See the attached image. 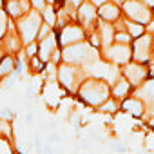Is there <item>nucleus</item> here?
I'll use <instances>...</instances> for the list:
<instances>
[{
  "label": "nucleus",
  "mask_w": 154,
  "mask_h": 154,
  "mask_svg": "<svg viewBox=\"0 0 154 154\" xmlns=\"http://www.w3.org/2000/svg\"><path fill=\"white\" fill-rule=\"evenodd\" d=\"M122 13L127 20L138 22V24H149L154 18V13L149 6H145L141 0H127L122 4Z\"/></svg>",
  "instance_id": "6"
},
{
  "label": "nucleus",
  "mask_w": 154,
  "mask_h": 154,
  "mask_svg": "<svg viewBox=\"0 0 154 154\" xmlns=\"http://www.w3.org/2000/svg\"><path fill=\"white\" fill-rule=\"evenodd\" d=\"M15 154H22V152H18V150H15Z\"/></svg>",
  "instance_id": "43"
},
{
  "label": "nucleus",
  "mask_w": 154,
  "mask_h": 154,
  "mask_svg": "<svg viewBox=\"0 0 154 154\" xmlns=\"http://www.w3.org/2000/svg\"><path fill=\"white\" fill-rule=\"evenodd\" d=\"M96 60H100V49L91 45L89 40H84V42H78V44L62 47V62H65V63L89 67Z\"/></svg>",
  "instance_id": "2"
},
{
  "label": "nucleus",
  "mask_w": 154,
  "mask_h": 154,
  "mask_svg": "<svg viewBox=\"0 0 154 154\" xmlns=\"http://www.w3.org/2000/svg\"><path fill=\"white\" fill-rule=\"evenodd\" d=\"M89 2H91V4H94L96 8H100L102 4H105V2H111V0H89Z\"/></svg>",
  "instance_id": "37"
},
{
  "label": "nucleus",
  "mask_w": 154,
  "mask_h": 154,
  "mask_svg": "<svg viewBox=\"0 0 154 154\" xmlns=\"http://www.w3.org/2000/svg\"><path fill=\"white\" fill-rule=\"evenodd\" d=\"M100 58L116 65V67H122V65H125L132 60V47L127 45V44H116L114 42L109 47L100 49Z\"/></svg>",
  "instance_id": "7"
},
{
  "label": "nucleus",
  "mask_w": 154,
  "mask_h": 154,
  "mask_svg": "<svg viewBox=\"0 0 154 154\" xmlns=\"http://www.w3.org/2000/svg\"><path fill=\"white\" fill-rule=\"evenodd\" d=\"M60 2H63V0H58V4H60Z\"/></svg>",
  "instance_id": "45"
},
{
  "label": "nucleus",
  "mask_w": 154,
  "mask_h": 154,
  "mask_svg": "<svg viewBox=\"0 0 154 154\" xmlns=\"http://www.w3.org/2000/svg\"><path fill=\"white\" fill-rule=\"evenodd\" d=\"M42 154H54V150H53L51 143H47V145H42Z\"/></svg>",
  "instance_id": "34"
},
{
  "label": "nucleus",
  "mask_w": 154,
  "mask_h": 154,
  "mask_svg": "<svg viewBox=\"0 0 154 154\" xmlns=\"http://www.w3.org/2000/svg\"><path fill=\"white\" fill-rule=\"evenodd\" d=\"M76 96L85 105H89L93 109H98L103 102H107L111 98V84L98 78V76H87L82 82Z\"/></svg>",
  "instance_id": "1"
},
{
  "label": "nucleus",
  "mask_w": 154,
  "mask_h": 154,
  "mask_svg": "<svg viewBox=\"0 0 154 154\" xmlns=\"http://www.w3.org/2000/svg\"><path fill=\"white\" fill-rule=\"evenodd\" d=\"M123 2H127V0H122V4H123Z\"/></svg>",
  "instance_id": "44"
},
{
  "label": "nucleus",
  "mask_w": 154,
  "mask_h": 154,
  "mask_svg": "<svg viewBox=\"0 0 154 154\" xmlns=\"http://www.w3.org/2000/svg\"><path fill=\"white\" fill-rule=\"evenodd\" d=\"M4 4H6V0H0V9H4Z\"/></svg>",
  "instance_id": "42"
},
{
  "label": "nucleus",
  "mask_w": 154,
  "mask_h": 154,
  "mask_svg": "<svg viewBox=\"0 0 154 154\" xmlns=\"http://www.w3.org/2000/svg\"><path fill=\"white\" fill-rule=\"evenodd\" d=\"M17 67V54H4L0 58V78H4V76L11 74Z\"/></svg>",
  "instance_id": "18"
},
{
  "label": "nucleus",
  "mask_w": 154,
  "mask_h": 154,
  "mask_svg": "<svg viewBox=\"0 0 154 154\" xmlns=\"http://www.w3.org/2000/svg\"><path fill=\"white\" fill-rule=\"evenodd\" d=\"M26 122H27V125H33V122H35V116H33V112H27V116H26Z\"/></svg>",
  "instance_id": "38"
},
{
  "label": "nucleus",
  "mask_w": 154,
  "mask_h": 154,
  "mask_svg": "<svg viewBox=\"0 0 154 154\" xmlns=\"http://www.w3.org/2000/svg\"><path fill=\"white\" fill-rule=\"evenodd\" d=\"M132 91H134V87L123 78V76H120V78L111 85V96H112L114 100H118V102H122V100H125L127 96H131Z\"/></svg>",
  "instance_id": "16"
},
{
  "label": "nucleus",
  "mask_w": 154,
  "mask_h": 154,
  "mask_svg": "<svg viewBox=\"0 0 154 154\" xmlns=\"http://www.w3.org/2000/svg\"><path fill=\"white\" fill-rule=\"evenodd\" d=\"M120 107H122L125 112H129L131 116H134V118H141V116H145V112H147L143 100H140V98L134 96V94H131V96H127L125 100H122V102H120Z\"/></svg>",
  "instance_id": "14"
},
{
  "label": "nucleus",
  "mask_w": 154,
  "mask_h": 154,
  "mask_svg": "<svg viewBox=\"0 0 154 154\" xmlns=\"http://www.w3.org/2000/svg\"><path fill=\"white\" fill-rule=\"evenodd\" d=\"M0 42H2L4 51L8 54H18L20 51H24V42H22V38H20V35H18V31H17V27L13 24V20H11V24L8 27L4 38L0 40Z\"/></svg>",
  "instance_id": "12"
},
{
  "label": "nucleus",
  "mask_w": 154,
  "mask_h": 154,
  "mask_svg": "<svg viewBox=\"0 0 154 154\" xmlns=\"http://www.w3.org/2000/svg\"><path fill=\"white\" fill-rule=\"evenodd\" d=\"M125 31H127V33L132 36V40H134V38H138V36H141V35L145 33V26L125 18Z\"/></svg>",
  "instance_id": "21"
},
{
  "label": "nucleus",
  "mask_w": 154,
  "mask_h": 154,
  "mask_svg": "<svg viewBox=\"0 0 154 154\" xmlns=\"http://www.w3.org/2000/svg\"><path fill=\"white\" fill-rule=\"evenodd\" d=\"M89 76L87 69L82 65H72V63H65L62 62L58 65V84L63 87L65 93L69 94H76L82 85V82Z\"/></svg>",
  "instance_id": "3"
},
{
  "label": "nucleus",
  "mask_w": 154,
  "mask_h": 154,
  "mask_svg": "<svg viewBox=\"0 0 154 154\" xmlns=\"http://www.w3.org/2000/svg\"><path fill=\"white\" fill-rule=\"evenodd\" d=\"M0 118H2V120H6V122H13V120L17 118V114H15V111H13V109L6 107V109H2V111H0Z\"/></svg>",
  "instance_id": "29"
},
{
  "label": "nucleus",
  "mask_w": 154,
  "mask_h": 154,
  "mask_svg": "<svg viewBox=\"0 0 154 154\" xmlns=\"http://www.w3.org/2000/svg\"><path fill=\"white\" fill-rule=\"evenodd\" d=\"M0 136L13 140V125H11V122H6V120L0 118Z\"/></svg>",
  "instance_id": "25"
},
{
  "label": "nucleus",
  "mask_w": 154,
  "mask_h": 154,
  "mask_svg": "<svg viewBox=\"0 0 154 154\" xmlns=\"http://www.w3.org/2000/svg\"><path fill=\"white\" fill-rule=\"evenodd\" d=\"M152 36H154V35H152Z\"/></svg>",
  "instance_id": "47"
},
{
  "label": "nucleus",
  "mask_w": 154,
  "mask_h": 154,
  "mask_svg": "<svg viewBox=\"0 0 154 154\" xmlns=\"http://www.w3.org/2000/svg\"><path fill=\"white\" fill-rule=\"evenodd\" d=\"M111 147H112V149H114L116 152H120V154H123V152H125V147H123L122 143H112Z\"/></svg>",
  "instance_id": "36"
},
{
  "label": "nucleus",
  "mask_w": 154,
  "mask_h": 154,
  "mask_svg": "<svg viewBox=\"0 0 154 154\" xmlns=\"http://www.w3.org/2000/svg\"><path fill=\"white\" fill-rule=\"evenodd\" d=\"M122 17H123V13H122V6L114 4L112 0H111V2L102 4V6L98 8V18L103 20V22H111V24H114V22H116L118 18H122Z\"/></svg>",
  "instance_id": "15"
},
{
  "label": "nucleus",
  "mask_w": 154,
  "mask_h": 154,
  "mask_svg": "<svg viewBox=\"0 0 154 154\" xmlns=\"http://www.w3.org/2000/svg\"><path fill=\"white\" fill-rule=\"evenodd\" d=\"M45 2H47V4H54V6H56V4H58V0H45Z\"/></svg>",
  "instance_id": "41"
},
{
  "label": "nucleus",
  "mask_w": 154,
  "mask_h": 154,
  "mask_svg": "<svg viewBox=\"0 0 154 154\" xmlns=\"http://www.w3.org/2000/svg\"><path fill=\"white\" fill-rule=\"evenodd\" d=\"M96 31H98V35H100V38H102V47H100V49H105V47H109L111 44H114V35H116L114 24L98 20Z\"/></svg>",
  "instance_id": "17"
},
{
  "label": "nucleus",
  "mask_w": 154,
  "mask_h": 154,
  "mask_svg": "<svg viewBox=\"0 0 154 154\" xmlns=\"http://www.w3.org/2000/svg\"><path fill=\"white\" fill-rule=\"evenodd\" d=\"M145 33H150V35H154V18H152L149 24H145Z\"/></svg>",
  "instance_id": "35"
},
{
  "label": "nucleus",
  "mask_w": 154,
  "mask_h": 154,
  "mask_svg": "<svg viewBox=\"0 0 154 154\" xmlns=\"http://www.w3.org/2000/svg\"><path fill=\"white\" fill-rule=\"evenodd\" d=\"M84 2H85V0H63L62 4H65L67 8H71V9H74V11H76V9H78Z\"/></svg>",
  "instance_id": "32"
},
{
  "label": "nucleus",
  "mask_w": 154,
  "mask_h": 154,
  "mask_svg": "<svg viewBox=\"0 0 154 154\" xmlns=\"http://www.w3.org/2000/svg\"><path fill=\"white\" fill-rule=\"evenodd\" d=\"M44 63L53 62L56 65L62 63V47L58 44V33L56 29H53L51 35H47L45 38L38 40V54H36Z\"/></svg>",
  "instance_id": "5"
},
{
  "label": "nucleus",
  "mask_w": 154,
  "mask_h": 154,
  "mask_svg": "<svg viewBox=\"0 0 154 154\" xmlns=\"http://www.w3.org/2000/svg\"><path fill=\"white\" fill-rule=\"evenodd\" d=\"M87 40H89V44L91 45H94V47H102V38H100V35H98V31H93V33H89L87 35Z\"/></svg>",
  "instance_id": "28"
},
{
  "label": "nucleus",
  "mask_w": 154,
  "mask_h": 154,
  "mask_svg": "<svg viewBox=\"0 0 154 154\" xmlns=\"http://www.w3.org/2000/svg\"><path fill=\"white\" fill-rule=\"evenodd\" d=\"M47 6V2L45 0H31V9H35V11H38V13H42V9Z\"/></svg>",
  "instance_id": "31"
},
{
  "label": "nucleus",
  "mask_w": 154,
  "mask_h": 154,
  "mask_svg": "<svg viewBox=\"0 0 154 154\" xmlns=\"http://www.w3.org/2000/svg\"><path fill=\"white\" fill-rule=\"evenodd\" d=\"M120 72H122V76H123V78L134 89L140 87L149 78V76H150V69L147 67V63H140V62H134V60H131L129 63L122 65L120 67Z\"/></svg>",
  "instance_id": "9"
},
{
  "label": "nucleus",
  "mask_w": 154,
  "mask_h": 154,
  "mask_svg": "<svg viewBox=\"0 0 154 154\" xmlns=\"http://www.w3.org/2000/svg\"><path fill=\"white\" fill-rule=\"evenodd\" d=\"M49 143H51V145H54V143H60V134H56V132H51V134H49Z\"/></svg>",
  "instance_id": "33"
},
{
  "label": "nucleus",
  "mask_w": 154,
  "mask_h": 154,
  "mask_svg": "<svg viewBox=\"0 0 154 154\" xmlns=\"http://www.w3.org/2000/svg\"><path fill=\"white\" fill-rule=\"evenodd\" d=\"M51 33H53V27L42 22V26H40V31H38V36H36V40H42V38H45V36H47V35H51Z\"/></svg>",
  "instance_id": "30"
},
{
  "label": "nucleus",
  "mask_w": 154,
  "mask_h": 154,
  "mask_svg": "<svg viewBox=\"0 0 154 154\" xmlns=\"http://www.w3.org/2000/svg\"><path fill=\"white\" fill-rule=\"evenodd\" d=\"M42 22H44V20H42V15H40L38 11H35V9H31L29 13H26V15L20 17L18 20H15V27H17V31H18V35H20V38H22V42H24V45L36 40Z\"/></svg>",
  "instance_id": "4"
},
{
  "label": "nucleus",
  "mask_w": 154,
  "mask_h": 154,
  "mask_svg": "<svg viewBox=\"0 0 154 154\" xmlns=\"http://www.w3.org/2000/svg\"><path fill=\"white\" fill-rule=\"evenodd\" d=\"M44 69H45V63L38 58V56H33V58H27V72L31 76H38V74H44Z\"/></svg>",
  "instance_id": "20"
},
{
  "label": "nucleus",
  "mask_w": 154,
  "mask_h": 154,
  "mask_svg": "<svg viewBox=\"0 0 154 154\" xmlns=\"http://www.w3.org/2000/svg\"><path fill=\"white\" fill-rule=\"evenodd\" d=\"M9 24H11V18L8 17V13H6L4 9H0V40L4 38V35H6Z\"/></svg>",
  "instance_id": "24"
},
{
  "label": "nucleus",
  "mask_w": 154,
  "mask_h": 154,
  "mask_svg": "<svg viewBox=\"0 0 154 154\" xmlns=\"http://www.w3.org/2000/svg\"><path fill=\"white\" fill-rule=\"evenodd\" d=\"M56 33H58V44H60V47H67V45H72V44H78V42L87 40V33H85V29L78 22L65 24Z\"/></svg>",
  "instance_id": "10"
},
{
  "label": "nucleus",
  "mask_w": 154,
  "mask_h": 154,
  "mask_svg": "<svg viewBox=\"0 0 154 154\" xmlns=\"http://www.w3.org/2000/svg\"><path fill=\"white\" fill-rule=\"evenodd\" d=\"M6 54V51H4V45H2V42H0V58H2Z\"/></svg>",
  "instance_id": "40"
},
{
  "label": "nucleus",
  "mask_w": 154,
  "mask_h": 154,
  "mask_svg": "<svg viewBox=\"0 0 154 154\" xmlns=\"http://www.w3.org/2000/svg\"><path fill=\"white\" fill-rule=\"evenodd\" d=\"M0 154H15V145H13V140L0 136Z\"/></svg>",
  "instance_id": "23"
},
{
  "label": "nucleus",
  "mask_w": 154,
  "mask_h": 154,
  "mask_svg": "<svg viewBox=\"0 0 154 154\" xmlns=\"http://www.w3.org/2000/svg\"><path fill=\"white\" fill-rule=\"evenodd\" d=\"M98 20H100L98 18V8L94 4H91L89 0H85V2L76 9V22L85 29L87 35L93 33V31H96Z\"/></svg>",
  "instance_id": "11"
},
{
  "label": "nucleus",
  "mask_w": 154,
  "mask_h": 154,
  "mask_svg": "<svg viewBox=\"0 0 154 154\" xmlns=\"http://www.w3.org/2000/svg\"><path fill=\"white\" fill-rule=\"evenodd\" d=\"M141 2H143L145 6H149L150 9H154V0H141Z\"/></svg>",
  "instance_id": "39"
},
{
  "label": "nucleus",
  "mask_w": 154,
  "mask_h": 154,
  "mask_svg": "<svg viewBox=\"0 0 154 154\" xmlns=\"http://www.w3.org/2000/svg\"><path fill=\"white\" fill-rule=\"evenodd\" d=\"M120 109H122V107H120V102H118V100H114L112 96L98 107V111H100V112H107V114H114V112H118Z\"/></svg>",
  "instance_id": "22"
},
{
  "label": "nucleus",
  "mask_w": 154,
  "mask_h": 154,
  "mask_svg": "<svg viewBox=\"0 0 154 154\" xmlns=\"http://www.w3.org/2000/svg\"><path fill=\"white\" fill-rule=\"evenodd\" d=\"M132 60L140 63H149L154 56V36L150 33H143L141 36L134 38L132 44Z\"/></svg>",
  "instance_id": "8"
},
{
  "label": "nucleus",
  "mask_w": 154,
  "mask_h": 154,
  "mask_svg": "<svg viewBox=\"0 0 154 154\" xmlns=\"http://www.w3.org/2000/svg\"><path fill=\"white\" fill-rule=\"evenodd\" d=\"M114 42H116V44H127V45H131V44H132V36H131L127 31H116Z\"/></svg>",
  "instance_id": "26"
},
{
  "label": "nucleus",
  "mask_w": 154,
  "mask_h": 154,
  "mask_svg": "<svg viewBox=\"0 0 154 154\" xmlns=\"http://www.w3.org/2000/svg\"><path fill=\"white\" fill-rule=\"evenodd\" d=\"M152 13H154V9H152Z\"/></svg>",
  "instance_id": "46"
},
{
  "label": "nucleus",
  "mask_w": 154,
  "mask_h": 154,
  "mask_svg": "<svg viewBox=\"0 0 154 154\" xmlns=\"http://www.w3.org/2000/svg\"><path fill=\"white\" fill-rule=\"evenodd\" d=\"M42 20H44V24H47V26H51L53 29L56 27V18H58V6H54V4H47L44 9H42Z\"/></svg>",
  "instance_id": "19"
},
{
  "label": "nucleus",
  "mask_w": 154,
  "mask_h": 154,
  "mask_svg": "<svg viewBox=\"0 0 154 154\" xmlns=\"http://www.w3.org/2000/svg\"><path fill=\"white\" fill-rule=\"evenodd\" d=\"M132 94L138 96L140 100H143L149 116H154V78H147L140 87H136L132 91Z\"/></svg>",
  "instance_id": "13"
},
{
  "label": "nucleus",
  "mask_w": 154,
  "mask_h": 154,
  "mask_svg": "<svg viewBox=\"0 0 154 154\" xmlns=\"http://www.w3.org/2000/svg\"><path fill=\"white\" fill-rule=\"evenodd\" d=\"M24 54H26L27 58H33V56H36V54H38V40L26 44V45H24Z\"/></svg>",
  "instance_id": "27"
}]
</instances>
